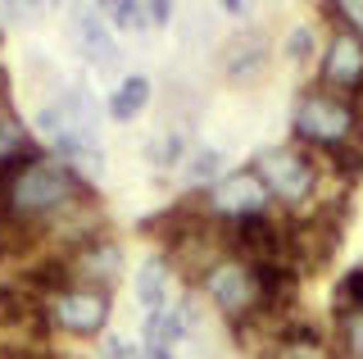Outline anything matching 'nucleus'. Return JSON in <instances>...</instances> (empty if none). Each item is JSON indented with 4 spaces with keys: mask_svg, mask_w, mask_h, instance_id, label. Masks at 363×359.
Segmentation results:
<instances>
[{
    "mask_svg": "<svg viewBox=\"0 0 363 359\" xmlns=\"http://www.w3.org/2000/svg\"><path fill=\"white\" fill-rule=\"evenodd\" d=\"M77 200H91L86 177H77L73 168L60 164V160H41L14 182V192H9V214L45 223L50 214H68Z\"/></svg>",
    "mask_w": 363,
    "mask_h": 359,
    "instance_id": "obj_1",
    "label": "nucleus"
},
{
    "mask_svg": "<svg viewBox=\"0 0 363 359\" xmlns=\"http://www.w3.org/2000/svg\"><path fill=\"white\" fill-rule=\"evenodd\" d=\"M359 105L336 92H323V87H309L300 100H295V141L300 145H318V150H340L350 141H363L359 137Z\"/></svg>",
    "mask_w": 363,
    "mask_h": 359,
    "instance_id": "obj_2",
    "label": "nucleus"
},
{
    "mask_svg": "<svg viewBox=\"0 0 363 359\" xmlns=\"http://www.w3.org/2000/svg\"><path fill=\"white\" fill-rule=\"evenodd\" d=\"M255 173L264 177V187L272 192V200H281V205H304L313 192H318V160L309 150H304L300 141L291 145H272L255 160Z\"/></svg>",
    "mask_w": 363,
    "mask_h": 359,
    "instance_id": "obj_3",
    "label": "nucleus"
},
{
    "mask_svg": "<svg viewBox=\"0 0 363 359\" xmlns=\"http://www.w3.org/2000/svg\"><path fill=\"white\" fill-rule=\"evenodd\" d=\"M200 287H204V296H209L232 323H241V319H250V314L264 309V291H259V273H255V264L236 260V255H227L223 264H213V268H209V277H204Z\"/></svg>",
    "mask_w": 363,
    "mask_h": 359,
    "instance_id": "obj_4",
    "label": "nucleus"
},
{
    "mask_svg": "<svg viewBox=\"0 0 363 359\" xmlns=\"http://www.w3.org/2000/svg\"><path fill=\"white\" fill-rule=\"evenodd\" d=\"M318 87L354 100V105L363 109V37H359V32H350V28L332 32V41H327V50H323Z\"/></svg>",
    "mask_w": 363,
    "mask_h": 359,
    "instance_id": "obj_5",
    "label": "nucleus"
},
{
    "mask_svg": "<svg viewBox=\"0 0 363 359\" xmlns=\"http://www.w3.org/2000/svg\"><path fill=\"white\" fill-rule=\"evenodd\" d=\"M340 223H345V214L340 209L332 214V205H323V209L291 223V268L295 273L300 268H323L332 260L336 245H340Z\"/></svg>",
    "mask_w": 363,
    "mask_h": 359,
    "instance_id": "obj_6",
    "label": "nucleus"
},
{
    "mask_svg": "<svg viewBox=\"0 0 363 359\" xmlns=\"http://www.w3.org/2000/svg\"><path fill=\"white\" fill-rule=\"evenodd\" d=\"M272 192L264 187V177L255 168H241V173H227L223 182L209 187V214L223 223H241V219H259L268 214Z\"/></svg>",
    "mask_w": 363,
    "mask_h": 359,
    "instance_id": "obj_7",
    "label": "nucleus"
},
{
    "mask_svg": "<svg viewBox=\"0 0 363 359\" xmlns=\"http://www.w3.org/2000/svg\"><path fill=\"white\" fill-rule=\"evenodd\" d=\"M45 309H50V323L60 332L96 336V332H105V323H109V291L73 287V291H64L60 300H50Z\"/></svg>",
    "mask_w": 363,
    "mask_h": 359,
    "instance_id": "obj_8",
    "label": "nucleus"
},
{
    "mask_svg": "<svg viewBox=\"0 0 363 359\" xmlns=\"http://www.w3.org/2000/svg\"><path fill=\"white\" fill-rule=\"evenodd\" d=\"M64 255H68V268H73L77 287H91V291H109L123 273V250L105 232L82 241V245H73V250H64Z\"/></svg>",
    "mask_w": 363,
    "mask_h": 359,
    "instance_id": "obj_9",
    "label": "nucleus"
},
{
    "mask_svg": "<svg viewBox=\"0 0 363 359\" xmlns=\"http://www.w3.org/2000/svg\"><path fill=\"white\" fill-rule=\"evenodd\" d=\"M218 64H223V77H232V82H255V77L268 69V37L255 32V28L227 37Z\"/></svg>",
    "mask_w": 363,
    "mask_h": 359,
    "instance_id": "obj_10",
    "label": "nucleus"
},
{
    "mask_svg": "<svg viewBox=\"0 0 363 359\" xmlns=\"http://www.w3.org/2000/svg\"><path fill=\"white\" fill-rule=\"evenodd\" d=\"M73 37H77V46H82V55L91 64H100V69H113V64H118V46H113L109 28L100 23L96 14H77L73 18Z\"/></svg>",
    "mask_w": 363,
    "mask_h": 359,
    "instance_id": "obj_11",
    "label": "nucleus"
},
{
    "mask_svg": "<svg viewBox=\"0 0 363 359\" xmlns=\"http://www.w3.org/2000/svg\"><path fill=\"white\" fill-rule=\"evenodd\" d=\"M268 359H340V355L323 341V336H318V328H309V323H300V319H291V328H286V336H281V346H277Z\"/></svg>",
    "mask_w": 363,
    "mask_h": 359,
    "instance_id": "obj_12",
    "label": "nucleus"
},
{
    "mask_svg": "<svg viewBox=\"0 0 363 359\" xmlns=\"http://www.w3.org/2000/svg\"><path fill=\"white\" fill-rule=\"evenodd\" d=\"M136 300L145 305V314L168 309V255H150L136 273Z\"/></svg>",
    "mask_w": 363,
    "mask_h": 359,
    "instance_id": "obj_13",
    "label": "nucleus"
},
{
    "mask_svg": "<svg viewBox=\"0 0 363 359\" xmlns=\"http://www.w3.org/2000/svg\"><path fill=\"white\" fill-rule=\"evenodd\" d=\"M145 105H150V77L132 73V77H123L118 92L109 96V118H113V123H132Z\"/></svg>",
    "mask_w": 363,
    "mask_h": 359,
    "instance_id": "obj_14",
    "label": "nucleus"
},
{
    "mask_svg": "<svg viewBox=\"0 0 363 359\" xmlns=\"http://www.w3.org/2000/svg\"><path fill=\"white\" fill-rule=\"evenodd\" d=\"M182 173H186V182H223V150H213V145H200V150L186 155V164H182Z\"/></svg>",
    "mask_w": 363,
    "mask_h": 359,
    "instance_id": "obj_15",
    "label": "nucleus"
},
{
    "mask_svg": "<svg viewBox=\"0 0 363 359\" xmlns=\"http://www.w3.org/2000/svg\"><path fill=\"white\" fill-rule=\"evenodd\" d=\"M32 141L28 137V128L14 118V109H0V164L5 160H14V155H23V150H32Z\"/></svg>",
    "mask_w": 363,
    "mask_h": 359,
    "instance_id": "obj_16",
    "label": "nucleus"
},
{
    "mask_svg": "<svg viewBox=\"0 0 363 359\" xmlns=\"http://www.w3.org/2000/svg\"><path fill=\"white\" fill-rule=\"evenodd\" d=\"M182 150H186V137L182 132H164V137H155L145 145V160L155 168H173V164H182Z\"/></svg>",
    "mask_w": 363,
    "mask_h": 359,
    "instance_id": "obj_17",
    "label": "nucleus"
},
{
    "mask_svg": "<svg viewBox=\"0 0 363 359\" xmlns=\"http://www.w3.org/2000/svg\"><path fill=\"white\" fill-rule=\"evenodd\" d=\"M109 18L118 32H141L145 23H150V9L136 5V0H118V5H109Z\"/></svg>",
    "mask_w": 363,
    "mask_h": 359,
    "instance_id": "obj_18",
    "label": "nucleus"
},
{
    "mask_svg": "<svg viewBox=\"0 0 363 359\" xmlns=\"http://www.w3.org/2000/svg\"><path fill=\"white\" fill-rule=\"evenodd\" d=\"M336 332H340V350H345L350 359H363V314L336 319Z\"/></svg>",
    "mask_w": 363,
    "mask_h": 359,
    "instance_id": "obj_19",
    "label": "nucleus"
},
{
    "mask_svg": "<svg viewBox=\"0 0 363 359\" xmlns=\"http://www.w3.org/2000/svg\"><path fill=\"white\" fill-rule=\"evenodd\" d=\"M323 14H336V18H340V28H350V32H359V37H363V0H340V5H323Z\"/></svg>",
    "mask_w": 363,
    "mask_h": 359,
    "instance_id": "obj_20",
    "label": "nucleus"
},
{
    "mask_svg": "<svg viewBox=\"0 0 363 359\" xmlns=\"http://www.w3.org/2000/svg\"><path fill=\"white\" fill-rule=\"evenodd\" d=\"M96 359H145V350H141V346H132L128 336H105Z\"/></svg>",
    "mask_w": 363,
    "mask_h": 359,
    "instance_id": "obj_21",
    "label": "nucleus"
},
{
    "mask_svg": "<svg viewBox=\"0 0 363 359\" xmlns=\"http://www.w3.org/2000/svg\"><path fill=\"white\" fill-rule=\"evenodd\" d=\"M286 60H295V64L313 60V28H295L286 37Z\"/></svg>",
    "mask_w": 363,
    "mask_h": 359,
    "instance_id": "obj_22",
    "label": "nucleus"
},
{
    "mask_svg": "<svg viewBox=\"0 0 363 359\" xmlns=\"http://www.w3.org/2000/svg\"><path fill=\"white\" fill-rule=\"evenodd\" d=\"M150 23H168V14H173V5H164V0H150Z\"/></svg>",
    "mask_w": 363,
    "mask_h": 359,
    "instance_id": "obj_23",
    "label": "nucleus"
},
{
    "mask_svg": "<svg viewBox=\"0 0 363 359\" xmlns=\"http://www.w3.org/2000/svg\"><path fill=\"white\" fill-rule=\"evenodd\" d=\"M0 109H9V69L0 64Z\"/></svg>",
    "mask_w": 363,
    "mask_h": 359,
    "instance_id": "obj_24",
    "label": "nucleus"
},
{
    "mask_svg": "<svg viewBox=\"0 0 363 359\" xmlns=\"http://www.w3.org/2000/svg\"><path fill=\"white\" fill-rule=\"evenodd\" d=\"M145 359H173V350H145Z\"/></svg>",
    "mask_w": 363,
    "mask_h": 359,
    "instance_id": "obj_25",
    "label": "nucleus"
}]
</instances>
